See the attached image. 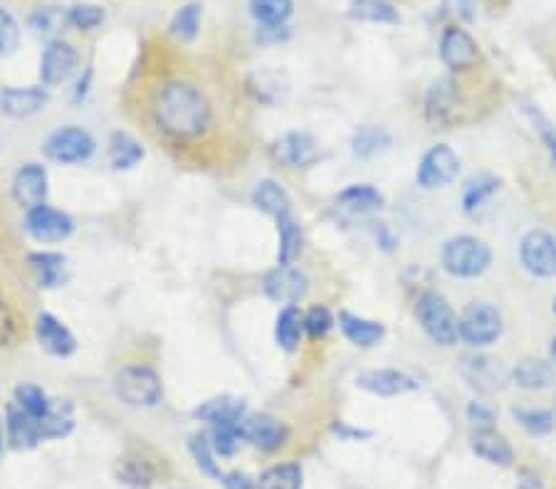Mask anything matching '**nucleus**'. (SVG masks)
I'll list each match as a JSON object with an SVG mask.
<instances>
[{"instance_id":"1","label":"nucleus","mask_w":556,"mask_h":489,"mask_svg":"<svg viewBox=\"0 0 556 489\" xmlns=\"http://www.w3.org/2000/svg\"><path fill=\"white\" fill-rule=\"evenodd\" d=\"M156 122L173 139H196L211 124V104L191 82H169L156 97Z\"/></svg>"},{"instance_id":"2","label":"nucleus","mask_w":556,"mask_h":489,"mask_svg":"<svg viewBox=\"0 0 556 489\" xmlns=\"http://www.w3.org/2000/svg\"><path fill=\"white\" fill-rule=\"evenodd\" d=\"M440 260H443L445 272H450L453 277H480L482 272L490 267L492 252L482 240L470 238V235H460V238L448 240L440 252Z\"/></svg>"},{"instance_id":"3","label":"nucleus","mask_w":556,"mask_h":489,"mask_svg":"<svg viewBox=\"0 0 556 489\" xmlns=\"http://www.w3.org/2000/svg\"><path fill=\"white\" fill-rule=\"evenodd\" d=\"M114 391L134 408H151L161 401V378L149 366H127L114 376Z\"/></svg>"},{"instance_id":"4","label":"nucleus","mask_w":556,"mask_h":489,"mask_svg":"<svg viewBox=\"0 0 556 489\" xmlns=\"http://www.w3.org/2000/svg\"><path fill=\"white\" fill-rule=\"evenodd\" d=\"M418 322H421L423 331L440 346H453L460 336V319L455 317V312L450 309V304L445 302V297L435 292H426L418 299Z\"/></svg>"},{"instance_id":"5","label":"nucleus","mask_w":556,"mask_h":489,"mask_svg":"<svg viewBox=\"0 0 556 489\" xmlns=\"http://www.w3.org/2000/svg\"><path fill=\"white\" fill-rule=\"evenodd\" d=\"M502 334V319L492 304L475 302L460 317V339L470 346H490Z\"/></svg>"},{"instance_id":"6","label":"nucleus","mask_w":556,"mask_h":489,"mask_svg":"<svg viewBox=\"0 0 556 489\" xmlns=\"http://www.w3.org/2000/svg\"><path fill=\"white\" fill-rule=\"evenodd\" d=\"M97 144L89 136V131L80 126H65L50 134L45 141V154L57 163H82L94 154Z\"/></svg>"},{"instance_id":"7","label":"nucleus","mask_w":556,"mask_h":489,"mask_svg":"<svg viewBox=\"0 0 556 489\" xmlns=\"http://www.w3.org/2000/svg\"><path fill=\"white\" fill-rule=\"evenodd\" d=\"M519 257L529 275L554 277L556 275V238L547 230H532L522 238Z\"/></svg>"},{"instance_id":"8","label":"nucleus","mask_w":556,"mask_h":489,"mask_svg":"<svg viewBox=\"0 0 556 489\" xmlns=\"http://www.w3.org/2000/svg\"><path fill=\"white\" fill-rule=\"evenodd\" d=\"M458 171H460L458 156L453 154L450 146L440 144L426 151V156H423L421 163H418L416 178L423 188H443L458 178Z\"/></svg>"},{"instance_id":"9","label":"nucleus","mask_w":556,"mask_h":489,"mask_svg":"<svg viewBox=\"0 0 556 489\" xmlns=\"http://www.w3.org/2000/svg\"><path fill=\"white\" fill-rule=\"evenodd\" d=\"M25 228H28V233L38 243H62V240H67L72 235L75 223L62 210L50 208V205H38V208L28 210Z\"/></svg>"},{"instance_id":"10","label":"nucleus","mask_w":556,"mask_h":489,"mask_svg":"<svg viewBox=\"0 0 556 489\" xmlns=\"http://www.w3.org/2000/svg\"><path fill=\"white\" fill-rule=\"evenodd\" d=\"M240 438L260 450H280L287 440V428L272 415H248L245 413L238 423Z\"/></svg>"},{"instance_id":"11","label":"nucleus","mask_w":556,"mask_h":489,"mask_svg":"<svg viewBox=\"0 0 556 489\" xmlns=\"http://www.w3.org/2000/svg\"><path fill=\"white\" fill-rule=\"evenodd\" d=\"M77 55L75 47L65 40H52L50 45L45 47L43 57H40V77L47 87H55V84H62L65 80H70V75L75 72Z\"/></svg>"},{"instance_id":"12","label":"nucleus","mask_w":556,"mask_h":489,"mask_svg":"<svg viewBox=\"0 0 556 489\" xmlns=\"http://www.w3.org/2000/svg\"><path fill=\"white\" fill-rule=\"evenodd\" d=\"M440 60L450 70H470L480 60V50L463 28H445L443 38H440Z\"/></svg>"},{"instance_id":"13","label":"nucleus","mask_w":556,"mask_h":489,"mask_svg":"<svg viewBox=\"0 0 556 489\" xmlns=\"http://www.w3.org/2000/svg\"><path fill=\"white\" fill-rule=\"evenodd\" d=\"M307 285H309L307 275L292 265L275 267V270L267 272L265 282H262L267 297L275 299V302H287V304L297 302V299L304 297Z\"/></svg>"},{"instance_id":"14","label":"nucleus","mask_w":556,"mask_h":489,"mask_svg":"<svg viewBox=\"0 0 556 489\" xmlns=\"http://www.w3.org/2000/svg\"><path fill=\"white\" fill-rule=\"evenodd\" d=\"M13 198L23 208L33 210L45 205L47 198V171L38 163H25L13 178Z\"/></svg>"},{"instance_id":"15","label":"nucleus","mask_w":556,"mask_h":489,"mask_svg":"<svg viewBox=\"0 0 556 489\" xmlns=\"http://www.w3.org/2000/svg\"><path fill=\"white\" fill-rule=\"evenodd\" d=\"M47 99L43 87H8L0 92V112L10 119H28L45 109Z\"/></svg>"},{"instance_id":"16","label":"nucleus","mask_w":556,"mask_h":489,"mask_svg":"<svg viewBox=\"0 0 556 489\" xmlns=\"http://www.w3.org/2000/svg\"><path fill=\"white\" fill-rule=\"evenodd\" d=\"M356 386L364 391L374 393V396H401V393L416 391L418 383L416 378H411L408 373L393 371V368H379V371H364L356 378Z\"/></svg>"},{"instance_id":"17","label":"nucleus","mask_w":556,"mask_h":489,"mask_svg":"<svg viewBox=\"0 0 556 489\" xmlns=\"http://www.w3.org/2000/svg\"><path fill=\"white\" fill-rule=\"evenodd\" d=\"M5 428H8V440L15 450H30L40 443L43 438V428H40V420L35 415H30L28 410H23L18 403H10L8 406V420H5Z\"/></svg>"},{"instance_id":"18","label":"nucleus","mask_w":556,"mask_h":489,"mask_svg":"<svg viewBox=\"0 0 556 489\" xmlns=\"http://www.w3.org/2000/svg\"><path fill=\"white\" fill-rule=\"evenodd\" d=\"M35 336H38L40 346H43L47 354L60 356V359L75 354L77 349V341L75 336H72V331L67 329L60 319L52 317V314H40L38 322H35Z\"/></svg>"},{"instance_id":"19","label":"nucleus","mask_w":556,"mask_h":489,"mask_svg":"<svg viewBox=\"0 0 556 489\" xmlns=\"http://www.w3.org/2000/svg\"><path fill=\"white\" fill-rule=\"evenodd\" d=\"M275 159L290 168H307L319 159V149L312 136L292 131L275 144Z\"/></svg>"},{"instance_id":"20","label":"nucleus","mask_w":556,"mask_h":489,"mask_svg":"<svg viewBox=\"0 0 556 489\" xmlns=\"http://www.w3.org/2000/svg\"><path fill=\"white\" fill-rule=\"evenodd\" d=\"M472 452H475L477 457H482L485 462H490V465L507 467L514 462V452L510 443H507L502 435H497L495 430H477V433L472 435Z\"/></svg>"},{"instance_id":"21","label":"nucleus","mask_w":556,"mask_h":489,"mask_svg":"<svg viewBox=\"0 0 556 489\" xmlns=\"http://www.w3.org/2000/svg\"><path fill=\"white\" fill-rule=\"evenodd\" d=\"M465 376L472 386H480L485 391H497V388L505 386L507 373L502 371L500 361L487 359V356H477V359H468L465 364Z\"/></svg>"},{"instance_id":"22","label":"nucleus","mask_w":556,"mask_h":489,"mask_svg":"<svg viewBox=\"0 0 556 489\" xmlns=\"http://www.w3.org/2000/svg\"><path fill=\"white\" fill-rule=\"evenodd\" d=\"M339 324H342L346 339H349L351 344L361 346V349H369V346L379 344V341L384 339V326L379 322H371V319H361L344 312L342 317H339Z\"/></svg>"},{"instance_id":"23","label":"nucleus","mask_w":556,"mask_h":489,"mask_svg":"<svg viewBox=\"0 0 556 489\" xmlns=\"http://www.w3.org/2000/svg\"><path fill=\"white\" fill-rule=\"evenodd\" d=\"M253 203L260 210H265L267 215L272 218H287L290 215V196L285 193V188L277 186L275 181H262L257 183V188L253 191Z\"/></svg>"},{"instance_id":"24","label":"nucleus","mask_w":556,"mask_h":489,"mask_svg":"<svg viewBox=\"0 0 556 489\" xmlns=\"http://www.w3.org/2000/svg\"><path fill=\"white\" fill-rule=\"evenodd\" d=\"M40 428H43L45 440L65 438L72 428H75V415H72V406L67 401H50V408L40 418Z\"/></svg>"},{"instance_id":"25","label":"nucleus","mask_w":556,"mask_h":489,"mask_svg":"<svg viewBox=\"0 0 556 489\" xmlns=\"http://www.w3.org/2000/svg\"><path fill=\"white\" fill-rule=\"evenodd\" d=\"M245 415V406L235 398H213V401L203 403L201 408L196 410V418L206 420V423L220 425V423H240V418Z\"/></svg>"},{"instance_id":"26","label":"nucleus","mask_w":556,"mask_h":489,"mask_svg":"<svg viewBox=\"0 0 556 489\" xmlns=\"http://www.w3.org/2000/svg\"><path fill=\"white\" fill-rule=\"evenodd\" d=\"M295 10L292 0H250V13L262 28H282Z\"/></svg>"},{"instance_id":"27","label":"nucleus","mask_w":556,"mask_h":489,"mask_svg":"<svg viewBox=\"0 0 556 489\" xmlns=\"http://www.w3.org/2000/svg\"><path fill=\"white\" fill-rule=\"evenodd\" d=\"M28 262L38 275L40 287H57L65 280V257L57 252H33Z\"/></svg>"},{"instance_id":"28","label":"nucleus","mask_w":556,"mask_h":489,"mask_svg":"<svg viewBox=\"0 0 556 489\" xmlns=\"http://www.w3.org/2000/svg\"><path fill=\"white\" fill-rule=\"evenodd\" d=\"M302 331H304V317L300 314V309L297 307L282 309L275 324L277 344H280L285 351H295L297 346H300Z\"/></svg>"},{"instance_id":"29","label":"nucleus","mask_w":556,"mask_h":489,"mask_svg":"<svg viewBox=\"0 0 556 489\" xmlns=\"http://www.w3.org/2000/svg\"><path fill=\"white\" fill-rule=\"evenodd\" d=\"M144 159V149L136 139H131L129 134H114L112 141H109V161L117 171H127V168H134L136 163Z\"/></svg>"},{"instance_id":"30","label":"nucleus","mask_w":556,"mask_h":489,"mask_svg":"<svg viewBox=\"0 0 556 489\" xmlns=\"http://www.w3.org/2000/svg\"><path fill=\"white\" fill-rule=\"evenodd\" d=\"M339 205H342L344 210H349V213L364 215L379 210L381 205H384V196L371 186H349L342 196H339Z\"/></svg>"},{"instance_id":"31","label":"nucleus","mask_w":556,"mask_h":489,"mask_svg":"<svg viewBox=\"0 0 556 489\" xmlns=\"http://www.w3.org/2000/svg\"><path fill=\"white\" fill-rule=\"evenodd\" d=\"M517 386L527 388V391H542L552 383V368L539 359H524L519 361L517 368L512 371Z\"/></svg>"},{"instance_id":"32","label":"nucleus","mask_w":556,"mask_h":489,"mask_svg":"<svg viewBox=\"0 0 556 489\" xmlns=\"http://www.w3.org/2000/svg\"><path fill=\"white\" fill-rule=\"evenodd\" d=\"M203 8L198 3H188L183 8L176 10L171 20V35L178 42H193L196 40L198 30H201Z\"/></svg>"},{"instance_id":"33","label":"nucleus","mask_w":556,"mask_h":489,"mask_svg":"<svg viewBox=\"0 0 556 489\" xmlns=\"http://www.w3.org/2000/svg\"><path fill=\"white\" fill-rule=\"evenodd\" d=\"M257 489H302V467L295 462L270 467L257 480Z\"/></svg>"},{"instance_id":"34","label":"nucleus","mask_w":556,"mask_h":489,"mask_svg":"<svg viewBox=\"0 0 556 489\" xmlns=\"http://www.w3.org/2000/svg\"><path fill=\"white\" fill-rule=\"evenodd\" d=\"M388 146H391V134L386 129H381V126H364L354 136V154L361 156V159L384 154Z\"/></svg>"},{"instance_id":"35","label":"nucleus","mask_w":556,"mask_h":489,"mask_svg":"<svg viewBox=\"0 0 556 489\" xmlns=\"http://www.w3.org/2000/svg\"><path fill=\"white\" fill-rule=\"evenodd\" d=\"M30 28H33V33L38 35H57L60 33L67 23V10H62L60 5H40L38 10H33V15H30Z\"/></svg>"},{"instance_id":"36","label":"nucleus","mask_w":556,"mask_h":489,"mask_svg":"<svg viewBox=\"0 0 556 489\" xmlns=\"http://www.w3.org/2000/svg\"><path fill=\"white\" fill-rule=\"evenodd\" d=\"M277 230H280V265H292L302 252L300 225L292 220V215H287L277 220Z\"/></svg>"},{"instance_id":"37","label":"nucleus","mask_w":556,"mask_h":489,"mask_svg":"<svg viewBox=\"0 0 556 489\" xmlns=\"http://www.w3.org/2000/svg\"><path fill=\"white\" fill-rule=\"evenodd\" d=\"M351 18L366 20V23H396L398 13L388 0H354Z\"/></svg>"},{"instance_id":"38","label":"nucleus","mask_w":556,"mask_h":489,"mask_svg":"<svg viewBox=\"0 0 556 489\" xmlns=\"http://www.w3.org/2000/svg\"><path fill=\"white\" fill-rule=\"evenodd\" d=\"M514 418H517V423L522 425L529 435H534V438L547 435L554 430V415L544 408H517L514 410Z\"/></svg>"},{"instance_id":"39","label":"nucleus","mask_w":556,"mask_h":489,"mask_svg":"<svg viewBox=\"0 0 556 489\" xmlns=\"http://www.w3.org/2000/svg\"><path fill=\"white\" fill-rule=\"evenodd\" d=\"M15 403L23 410H28L30 415H35L38 420L43 418L47 408H50V398L45 396L43 388L33 386V383H23V386L15 388Z\"/></svg>"},{"instance_id":"40","label":"nucleus","mask_w":556,"mask_h":489,"mask_svg":"<svg viewBox=\"0 0 556 489\" xmlns=\"http://www.w3.org/2000/svg\"><path fill=\"white\" fill-rule=\"evenodd\" d=\"M104 10L99 5L92 3H77L67 10V23L75 30H94L97 25H102Z\"/></svg>"},{"instance_id":"41","label":"nucleus","mask_w":556,"mask_h":489,"mask_svg":"<svg viewBox=\"0 0 556 489\" xmlns=\"http://www.w3.org/2000/svg\"><path fill=\"white\" fill-rule=\"evenodd\" d=\"M453 84L443 82L435 84L428 94V114L433 122H445L448 119V112L453 109Z\"/></svg>"},{"instance_id":"42","label":"nucleus","mask_w":556,"mask_h":489,"mask_svg":"<svg viewBox=\"0 0 556 489\" xmlns=\"http://www.w3.org/2000/svg\"><path fill=\"white\" fill-rule=\"evenodd\" d=\"M119 477L131 487H149L154 482V470L139 457H127L119 465Z\"/></svg>"},{"instance_id":"43","label":"nucleus","mask_w":556,"mask_h":489,"mask_svg":"<svg viewBox=\"0 0 556 489\" xmlns=\"http://www.w3.org/2000/svg\"><path fill=\"white\" fill-rule=\"evenodd\" d=\"M240 430H238V423H220V425H213V435H211V443H213V450L215 455L220 457H230L238 448L240 443Z\"/></svg>"},{"instance_id":"44","label":"nucleus","mask_w":556,"mask_h":489,"mask_svg":"<svg viewBox=\"0 0 556 489\" xmlns=\"http://www.w3.org/2000/svg\"><path fill=\"white\" fill-rule=\"evenodd\" d=\"M191 452H193V460H196V465L201 467V470L206 472L208 477H220L218 465H215L213 443L206 438V435H203V433L193 435V438H191Z\"/></svg>"},{"instance_id":"45","label":"nucleus","mask_w":556,"mask_h":489,"mask_svg":"<svg viewBox=\"0 0 556 489\" xmlns=\"http://www.w3.org/2000/svg\"><path fill=\"white\" fill-rule=\"evenodd\" d=\"M495 191H497L495 178L482 176V178H475V181H470L468 188H465V198H463L465 210H468V213H475V210L480 208V205L485 203Z\"/></svg>"},{"instance_id":"46","label":"nucleus","mask_w":556,"mask_h":489,"mask_svg":"<svg viewBox=\"0 0 556 489\" xmlns=\"http://www.w3.org/2000/svg\"><path fill=\"white\" fill-rule=\"evenodd\" d=\"M20 42V25L13 18V13L0 8V57H8L18 50Z\"/></svg>"},{"instance_id":"47","label":"nucleus","mask_w":556,"mask_h":489,"mask_svg":"<svg viewBox=\"0 0 556 489\" xmlns=\"http://www.w3.org/2000/svg\"><path fill=\"white\" fill-rule=\"evenodd\" d=\"M332 324L334 319L327 307H312L307 314H304V331H307L312 339H322V336H327V331L332 329Z\"/></svg>"},{"instance_id":"48","label":"nucleus","mask_w":556,"mask_h":489,"mask_svg":"<svg viewBox=\"0 0 556 489\" xmlns=\"http://www.w3.org/2000/svg\"><path fill=\"white\" fill-rule=\"evenodd\" d=\"M468 418L477 430H492V425H495V413L477 401L468 406Z\"/></svg>"},{"instance_id":"49","label":"nucleus","mask_w":556,"mask_h":489,"mask_svg":"<svg viewBox=\"0 0 556 489\" xmlns=\"http://www.w3.org/2000/svg\"><path fill=\"white\" fill-rule=\"evenodd\" d=\"M15 336V317L13 312H10L8 304L0 299V346L10 344Z\"/></svg>"},{"instance_id":"50","label":"nucleus","mask_w":556,"mask_h":489,"mask_svg":"<svg viewBox=\"0 0 556 489\" xmlns=\"http://www.w3.org/2000/svg\"><path fill=\"white\" fill-rule=\"evenodd\" d=\"M539 119V134H542V139H544V144H547V149H549V156H552V161H554V168H556V131L549 126L547 122H544L542 117H537Z\"/></svg>"},{"instance_id":"51","label":"nucleus","mask_w":556,"mask_h":489,"mask_svg":"<svg viewBox=\"0 0 556 489\" xmlns=\"http://www.w3.org/2000/svg\"><path fill=\"white\" fill-rule=\"evenodd\" d=\"M334 433L339 435V438H344V440H364V438H369V430H356V428H349L346 423H339V425H334Z\"/></svg>"},{"instance_id":"52","label":"nucleus","mask_w":556,"mask_h":489,"mask_svg":"<svg viewBox=\"0 0 556 489\" xmlns=\"http://www.w3.org/2000/svg\"><path fill=\"white\" fill-rule=\"evenodd\" d=\"M225 489H253V485H250L248 477L240 475V472H230V475L225 477Z\"/></svg>"},{"instance_id":"53","label":"nucleus","mask_w":556,"mask_h":489,"mask_svg":"<svg viewBox=\"0 0 556 489\" xmlns=\"http://www.w3.org/2000/svg\"><path fill=\"white\" fill-rule=\"evenodd\" d=\"M458 8H460V13L465 15V18H472V0H458Z\"/></svg>"},{"instance_id":"54","label":"nucleus","mask_w":556,"mask_h":489,"mask_svg":"<svg viewBox=\"0 0 556 489\" xmlns=\"http://www.w3.org/2000/svg\"><path fill=\"white\" fill-rule=\"evenodd\" d=\"M0 450H3V423H0Z\"/></svg>"},{"instance_id":"55","label":"nucleus","mask_w":556,"mask_h":489,"mask_svg":"<svg viewBox=\"0 0 556 489\" xmlns=\"http://www.w3.org/2000/svg\"><path fill=\"white\" fill-rule=\"evenodd\" d=\"M552 356H554V361H556V336H554V341H552Z\"/></svg>"},{"instance_id":"56","label":"nucleus","mask_w":556,"mask_h":489,"mask_svg":"<svg viewBox=\"0 0 556 489\" xmlns=\"http://www.w3.org/2000/svg\"><path fill=\"white\" fill-rule=\"evenodd\" d=\"M554 314H556V297H554Z\"/></svg>"}]
</instances>
